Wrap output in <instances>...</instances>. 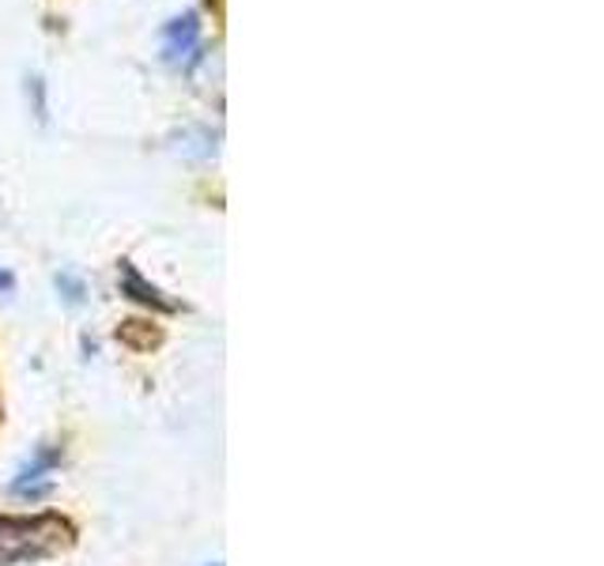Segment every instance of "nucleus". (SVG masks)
<instances>
[{"mask_svg": "<svg viewBox=\"0 0 604 566\" xmlns=\"http://www.w3.org/2000/svg\"><path fill=\"white\" fill-rule=\"evenodd\" d=\"M0 291H12V276H8L4 268H0Z\"/></svg>", "mask_w": 604, "mask_h": 566, "instance_id": "20e7f679", "label": "nucleus"}, {"mask_svg": "<svg viewBox=\"0 0 604 566\" xmlns=\"http://www.w3.org/2000/svg\"><path fill=\"white\" fill-rule=\"evenodd\" d=\"M122 287H125V291H129L137 302H148V306H155V310H171V302H166L163 294L155 291V287H148L144 280H140L137 268H129V265L122 268Z\"/></svg>", "mask_w": 604, "mask_h": 566, "instance_id": "7ed1b4c3", "label": "nucleus"}, {"mask_svg": "<svg viewBox=\"0 0 604 566\" xmlns=\"http://www.w3.org/2000/svg\"><path fill=\"white\" fill-rule=\"evenodd\" d=\"M68 525L58 517H0V566L42 559L65 544Z\"/></svg>", "mask_w": 604, "mask_h": 566, "instance_id": "f257e3e1", "label": "nucleus"}, {"mask_svg": "<svg viewBox=\"0 0 604 566\" xmlns=\"http://www.w3.org/2000/svg\"><path fill=\"white\" fill-rule=\"evenodd\" d=\"M163 53L171 65H181V68H189L201 58V20H197V12H186V15H178V20L166 23Z\"/></svg>", "mask_w": 604, "mask_h": 566, "instance_id": "f03ea898", "label": "nucleus"}]
</instances>
